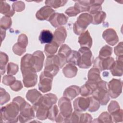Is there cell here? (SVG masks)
Here are the masks:
<instances>
[{"mask_svg": "<svg viewBox=\"0 0 123 123\" xmlns=\"http://www.w3.org/2000/svg\"><path fill=\"white\" fill-rule=\"evenodd\" d=\"M20 108L15 102L10 103L1 109V119L6 122H17L18 119V113Z\"/></svg>", "mask_w": 123, "mask_h": 123, "instance_id": "6da1fadb", "label": "cell"}, {"mask_svg": "<svg viewBox=\"0 0 123 123\" xmlns=\"http://www.w3.org/2000/svg\"><path fill=\"white\" fill-rule=\"evenodd\" d=\"M107 84L106 82L102 80L98 82L97 89L92 94L93 97L102 105H106L110 100Z\"/></svg>", "mask_w": 123, "mask_h": 123, "instance_id": "7a4b0ae2", "label": "cell"}, {"mask_svg": "<svg viewBox=\"0 0 123 123\" xmlns=\"http://www.w3.org/2000/svg\"><path fill=\"white\" fill-rule=\"evenodd\" d=\"M92 21L93 18L91 15L87 13L81 14L74 25V32L77 35H79L85 31L88 25L92 23Z\"/></svg>", "mask_w": 123, "mask_h": 123, "instance_id": "3957f363", "label": "cell"}, {"mask_svg": "<svg viewBox=\"0 0 123 123\" xmlns=\"http://www.w3.org/2000/svg\"><path fill=\"white\" fill-rule=\"evenodd\" d=\"M80 57L77 65L81 68H88L92 63V54L89 48L81 47L78 51Z\"/></svg>", "mask_w": 123, "mask_h": 123, "instance_id": "277c9868", "label": "cell"}, {"mask_svg": "<svg viewBox=\"0 0 123 123\" xmlns=\"http://www.w3.org/2000/svg\"><path fill=\"white\" fill-rule=\"evenodd\" d=\"M53 77L51 74L45 71L41 74L38 86L41 92L45 93L51 90Z\"/></svg>", "mask_w": 123, "mask_h": 123, "instance_id": "5b68a950", "label": "cell"}, {"mask_svg": "<svg viewBox=\"0 0 123 123\" xmlns=\"http://www.w3.org/2000/svg\"><path fill=\"white\" fill-rule=\"evenodd\" d=\"M20 111L18 119L21 123L28 122L35 117V113L33 107L26 102L20 108Z\"/></svg>", "mask_w": 123, "mask_h": 123, "instance_id": "8992f818", "label": "cell"}, {"mask_svg": "<svg viewBox=\"0 0 123 123\" xmlns=\"http://www.w3.org/2000/svg\"><path fill=\"white\" fill-rule=\"evenodd\" d=\"M108 93L111 98L118 97L122 92V82L121 80L112 79L108 84Z\"/></svg>", "mask_w": 123, "mask_h": 123, "instance_id": "52a82bcc", "label": "cell"}, {"mask_svg": "<svg viewBox=\"0 0 123 123\" xmlns=\"http://www.w3.org/2000/svg\"><path fill=\"white\" fill-rule=\"evenodd\" d=\"M58 105L61 111L60 113L65 120L71 115L72 112V108L70 99L63 97L60 99Z\"/></svg>", "mask_w": 123, "mask_h": 123, "instance_id": "ba28073f", "label": "cell"}, {"mask_svg": "<svg viewBox=\"0 0 123 123\" xmlns=\"http://www.w3.org/2000/svg\"><path fill=\"white\" fill-rule=\"evenodd\" d=\"M115 61L112 57L101 59L98 57L94 61V67L98 68L100 71L111 69Z\"/></svg>", "mask_w": 123, "mask_h": 123, "instance_id": "9c48e42d", "label": "cell"}, {"mask_svg": "<svg viewBox=\"0 0 123 123\" xmlns=\"http://www.w3.org/2000/svg\"><path fill=\"white\" fill-rule=\"evenodd\" d=\"M44 54L41 51H37L31 55L30 62L32 67L37 72L40 71L43 66Z\"/></svg>", "mask_w": 123, "mask_h": 123, "instance_id": "30bf717a", "label": "cell"}, {"mask_svg": "<svg viewBox=\"0 0 123 123\" xmlns=\"http://www.w3.org/2000/svg\"><path fill=\"white\" fill-rule=\"evenodd\" d=\"M90 104V98H84L78 97L76 98L73 102L74 110L75 111L80 112L85 111L88 108Z\"/></svg>", "mask_w": 123, "mask_h": 123, "instance_id": "8fae6325", "label": "cell"}, {"mask_svg": "<svg viewBox=\"0 0 123 123\" xmlns=\"http://www.w3.org/2000/svg\"><path fill=\"white\" fill-rule=\"evenodd\" d=\"M68 20V17L63 13H54L48 20L55 27H60L65 25Z\"/></svg>", "mask_w": 123, "mask_h": 123, "instance_id": "7c38bea8", "label": "cell"}, {"mask_svg": "<svg viewBox=\"0 0 123 123\" xmlns=\"http://www.w3.org/2000/svg\"><path fill=\"white\" fill-rule=\"evenodd\" d=\"M103 37L109 45L113 46L118 42V37L115 31L111 28H109L103 33Z\"/></svg>", "mask_w": 123, "mask_h": 123, "instance_id": "4fadbf2b", "label": "cell"}, {"mask_svg": "<svg viewBox=\"0 0 123 123\" xmlns=\"http://www.w3.org/2000/svg\"><path fill=\"white\" fill-rule=\"evenodd\" d=\"M57 101V98L56 95L50 93L42 96L37 103L41 104L49 109L53 104L56 103Z\"/></svg>", "mask_w": 123, "mask_h": 123, "instance_id": "5bb4252c", "label": "cell"}, {"mask_svg": "<svg viewBox=\"0 0 123 123\" xmlns=\"http://www.w3.org/2000/svg\"><path fill=\"white\" fill-rule=\"evenodd\" d=\"M55 11L50 7L47 6L42 7L36 13V17L40 20H48Z\"/></svg>", "mask_w": 123, "mask_h": 123, "instance_id": "9a60e30c", "label": "cell"}, {"mask_svg": "<svg viewBox=\"0 0 123 123\" xmlns=\"http://www.w3.org/2000/svg\"><path fill=\"white\" fill-rule=\"evenodd\" d=\"M66 29L63 27H60L57 29L54 33V42L56 43L59 46L62 44L66 37Z\"/></svg>", "mask_w": 123, "mask_h": 123, "instance_id": "2e32d148", "label": "cell"}, {"mask_svg": "<svg viewBox=\"0 0 123 123\" xmlns=\"http://www.w3.org/2000/svg\"><path fill=\"white\" fill-rule=\"evenodd\" d=\"M113 76H122L123 74V56H119L110 69Z\"/></svg>", "mask_w": 123, "mask_h": 123, "instance_id": "e0dca14e", "label": "cell"}, {"mask_svg": "<svg viewBox=\"0 0 123 123\" xmlns=\"http://www.w3.org/2000/svg\"><path fill=\"white\" fill-rule=\"evenodd\" d=\"M78 42L82 47H86L89 49L91 48L92 44V40L88 30L80 34L79 37Z\"/></svg>", "mask_w": 123, "mask_h": 123, "instance_id": "ac0fdd59", "label": "cell"}, {"mask_svg": "<svg viewBox=\"0 0 123 123\" xmlns=\"http://www.w3.org/2000/svg\"><path fill=\"white\" fill-rule=\"evenodd\" d=\"M80 93V88L76 86H72L66 89L63 93V96L70 100L78 96Z\"/></svg>", "mask_w": 123, "mask_h": 123, "instance_id": "d6986e66", "label": "cell"}, {"mask_svg": "<svg viewBox=\"0 0 123 123\" xmlns=\"http://www.w3.org/2000/svg\"><path fill=\"white\" fill-rule=\"evenodd\" d=\"M37 75L36 73L29 74L23 76V82L25 87H32L37 82Z\"/></svg>", "mask_w": 123, "mask_h": 123, "instance_id": "ffe728a7", "label": "cell"}, {"mask_svg": "<svg viewBox=\"0 0 123 123\" xmlns=\"http://www.w3.org/2000/svg\"><path fill=\"white\" fill-rule=\"evenodd\" d=\"M53 35L49 30H43L40 32L39 40L41 43H50L53 39Z\"/></svg>", "mask_w": 123, "mask_h": 123, "instance_id": "44dd1931", "label": "cell"}, {"mask_svg": "<svg viewBox=\"0 0 123 123\" xmlns=\"http://www.w3.org/2000/svg\"><path fill=\"white\" fill-rule=\"evenodd\" d=\"M64 75L68 78H72L75 76L77 72V68L73 64H68L62 70Z\"/></svg>", "mask_w": 123, "mask_h": 123, "instance_id": "7402d4cb", "label": "cell"}, {"mask_svg": "<svg viewBox=\"0 0 123 123\" xmlns=\"http://www.w3.org/2000/svg\"><path fill=\"white\" fill-rule=\"evenodd\" d=\"M41 97V94L36 89L29 90L26 95V98L33 104L36 103Z\"/></svg>", "mask_w": 123, "mask_h": 123, "instance_id": "603a6c76", "label": "cell"}, {"mask_svg": "<svg viewBox=\"0 0 123 123\" xmlns=\"http://www.w3.org/2000/svg\"><path fill=\"white\" fill-rule=\"evenodd\" d=\"M88 80L95 82H98L102 80L100 76V71L98 68L94 67L89 71Z\"/></svg>", "mask_w": 123, "mask_h": 123, "instance_id": "cb8c5ba5", "label": "cell"}, {"mask_svg": "<svg viewBox=\"0 0 123 123\" xmlns=\"http://www.w3.org/2000/svg\"><path fill=\"white\" fill-rule=\"evenodd\" d=\"M58 47L59 45L53 41L50 43L46 45L44 52L48 57L52 56L56 52Z\"/></svg>", "mask_w": 123, "mask_h": 123, "instance_id": "d4e9b609", "label": "cell"}, {"mask_svg": "<svg viewBox=\"0 0 123 123\" xmlns=\"http://www.w3.org/2000/svg\"><path fill=\"white\" fill-rule=\"evenodd\" d=\"M90 7V1H77L75 4L74 8L80 12L89 11Z\"/></svg>", "mask_w": 123, "mask_h": 123, "instance_id": "484cf974", "label": "cell"}, {"mask_svg": "<svg viewBox=\"0 0 123 123\" xmlns=\"http://www.w3.org/2000/svg\"><path fill=\"white\" fill-rule=\"evenodd\" d=\"M80 55L78 51L72 50L71 54L67 58L66 62L74 65H77Z\"/></svg>", "mask_w": 123, "mask_h": 123, "instance_id": "4316f807", "label": "cell"}, {"mask_svg": "<svg viewBox=\"0 0 123 123\" xmlns=\"http://www.w3.org/2000/svg\"><path fill=\"white\" fill-rule=\"evenodd\" d=\"M92 16L93 18L92 23L93 24H99L105 19L106 13L104 12L101 11L95 14L92 15Z\"/></svg>", "mask_w": 123, "mask_h": 123, "instance_id": "83f0119b", "label": "cell"}, {"mask_svg": "<svg viewBox=\"0 0 123 123\" xmlns=\"http://www.w3.org/2000/svg\"><path fill=\"white\" fill-rule=\"evenodd\" d=\"M112 53V48L111 47L105 45L99 51V58L101 59H105L109 57Z\"/></svg>", "mask_w": 123, "mask_h": 123, "instance_id": "f1b7e54d", "label": "cell"}, {"mask_svg": "<svg viewBox=\"0 0 123 123\" xmlns=\"http://www.w3.org/2000/svg\"><path fill=\"white\" fill-rule=\"evenodd\" d=\"M71 49L67 45L64 44L62 45L60 49L58 52V55L67 59V58L71 54Z\"/></svg>", "mask_w": 123, "mask_h": 123, "instance_id": "f546056e", "label": "cell"}, {"mask_svg": "<svg viewBox=\"0 0 123 123\" xmlns=\"http://www.w3.org/2000/svg\"><path fill=\"white\" fill-rule=\"evenodd\" d=\"M90 98V104L88 110L90 112H94L97 111L99 106L100 103L98 100H97L93 96Z\"/></svg>", "mask_w": 123, "mask_h": 123, "instance_id": "4dcf8cb0", "label": "cell"}, {"mask_svg": "<svg viewBox=\"0 0 123 123\" xmlns=\"http://www.w3.org/2000/svg\"><path fill=\"white\" fill-rule=\"evenodd\" d=\"M67 2V0H46L45 3L47 6L54 8H57L59 7L63 6Z\"/></svg>", "mask_w": 123, "mask_h": 123, "instance_id": "1f68e13d", "label": "cell"}, {"mask_svg": "<svg viewBox=\"0 0 123 123\" xmlns=\"http://www.w3.org/2000/svg\"><path fill=\"white\" fill-rule=\"evenodd\" d=\"M58 109L57 108V106L56 105L52 106L49 110L48 113V118L51 120L54 121L56 120L57 117L58 116Z\"/></svg>", "mask_w": 123, "mask_h": 123, "instance_id": "d6a6232c", "label": "cell"}, {"mask_svg": "<svg viewBox=\"0 0 123 123\" xmlns=\"http://www.w3.org/2000/svg\"><path fill=\"white\" fill-rule=\"evenodd\" d=\"M94 91L86 83L80 88V93L83 97H87L93 94Z\"/></svg>", "mask_w": 123, "mask_h": 123, "instance_id": "836d02e7", "label": "cell"}, {"mask_svg": "<svg viewBox=\"0 0 123 123\" xmlns=\"http://www.w3.org/2000/svg\"><path fill=\"white\" fill-rule=\"evenodd\" d=\"M111 117L112 122H120L123 121V111L122 110H119L118 111L111 113Z\"/></svg>", "mask_w": 123, "mask_h": 123, "instance_id": "e575fe53", "label": "cell"}, {"mask_svg": "<svg viewBox=\"0 0 123 123\" xmlns=\"http://www.w3.org/2000/svg\"><path fill=\"white\" fill-rule=\"evenodd\" d=\"M98 122L101 123H111L112 122L111 116L107 112H102L97 119Z\"/></svg>", "mask_w": 123, "mask_h": 123, "instance_id": "d590c367", "label": "cell"}, {"mask_svg": "<svg viewBox=\"0 0 123 123\" xmlns=\"http://www.w3.org/2000/svg\"><path fill=\"white\" fill-rule=\"evenodd\" d=\"M4 6V8H1L0 12L1 13L5 14L7 16H12L14 14V12L12 10H11V7L10 5L6 3H3V4L1 3Z\"/></svg>", "mask_w": 123, "mask_h": 123, "instance_id": "8d00e7d4", "label": "cell"}, {"mask_svg": "<svg viewBox=\"0 0 123 123\" xmlns=\"http://www.w3.org/2000/svg\"><path fill=\"white\" fill-rule=\"evenodd\" d=\"M12 25V21L11 18L7 16H4L1 18L0 26L4 29L9 28Z\"/></svg>", "mask_w": 123, "mask_h": 123, "instance_id": "74e56055", "label": "cell"}, {"mask_svg": "<svg viewBox=\"0 0 123 123\" xmlns=\"http://www.w3.org/2000/svg\"><path fill=\"white\" fill-rule=\"evenodd\" d=\"M18 70L17 64L10 62L7 66V74L9 75H14L16 74Z\"/></svg>", "mask_w": 123, "mask_h": 123, "instance_id": "f35d334b", "label": "cell"}, {"mask_svg": "<svg viewBox=\"0 0 123 123\" xmlns=\"http://www.w3.org/2000/svg\"><path fill=\"white\" fill-rule=\"evenodd\" d=\"M120 106L119 105L117 102L115 101H112L108 106V111L111 114L112 113L119 110H120Z\"/></svg>", "mask_w": 123, "mask_h": 123, "instance_id": "ab89813d", "label": "cell"}, {"mask_svg": "<svg viewBox=\"0 0 123 123\" xmlns=\"http://www.w3.org/2000/svg\"><path fill=\"white\" fill-rule=\"evenodd\" d=\"M0 68L1 72L2 71V69L5 70V66L8 61V57L7 55L2 52L0 53Z\"/></svg>", "mask_w": 123, "mask_h": 123, "instance_id": "60d3db41", "label": "cell"}, {"mask_svg": "<svg viewBox=\"0 0 123 123\" xmlns=\"http://www.w3.org/2000/svg\"><path fill=\"white\" fill-rule=\"evenodd\" d=\"M13 51L16 54L21 55L25 51V48L22 47L17 43L13 46Z\"/></svg>", "mask_w": 123, "mask_h": 123, "instance_id": "b9f144b4", "label": "cell"}, {"mask_svg": "<svg viewBox=\"0 0 123 123\" xmlns=\"http://www.w3.org/2000/svg\"><path fill=\"white\" fill-rule=\"evenodd\" d=\"M20 46L26 48L27 45V37L25 34H21L18 37L17 42Z\"/></svg>", "mask_w": 123, "mask_h": 123, "instance_id": "7bdbcfd3", "label": "cell"}, {"mask_svg": "<svg viewBox=\"0 0 123 123\" xmlns=\"http://www.w3.org/2000/svg\"><path fill=\"white\" fill-rule=\"evenodd\" d=\"M16 80L15 77L11 75H5L3 78V83L6 85L11 86Z\"/></svg>", "mask_w": 123, "mask_h": 123, "instance_id": "ee69618b", "label": "cell"}, {"mask_svg": "<svg viewBox=\"0 0 123 123\" xmlns=\"http://www.w3.org/2000/svg\"><path fill=\"white\" fill-rule=\"evenodd\" d=\"M13 9L17 12H21L25 8V3L22 1H17L12 5Z\"/></svg>", "mask_w": 123, "mask_h": 123, "instance_id": "f6af8a7d", "label": "cell"}, {"mask_svg": "<svg viewBox=\"0 0 123 123\" xmlns=\"http://www.w3.org/2000/svg\"><path fill=\"white\" fill-rule=\"evenodd\" d=\"M79 122H85V123H90L92 121V117L90 114L88 113L82 114L80 115Z\"/></svg>", "mask_w": 123, "mask_h": 123, "instance_id": "bcb514c9", "label": "cell"}, {"mask_svg": "<svg viewBox=\"0 0 123 123\" xmlns=\"http://www.w3.org/2000/svg\"><path fill=\"white\" fill-rule=\"evenodd\" d=\"M10 87L12 90L15 91H18L22 89L23 86L21 81L15 80L14 83L10 86Z\"/></svg>", "mask_w": 123, "mask_h": 123, "instance_id": "7dc6e473", "label": "cell"}, {"mask_svg": "<svg viewBox=\"0 0 123 123\" xmlns=\"http://www.w3.org/2000/svg\"><path fill=\"white\" fill-rule=\"evenodd\" d=\"M114 52L115 54L119 56H123V43L121 42L116 47L114 48Z\"/></svg>", "mask_w": 123, "mask_h": 123, "instance_id": "c3c4849f", "label": "cell"}, {"mask_svg": "<svg viewBox=\"0 0 123 123\" xmlns=\"http://www.w3.org/2000/svg\"><path fill=\"white\" fill-rule=\"evenodd\" d=\"M65 13L69 16H73L78 14L79 12L74 7H70L66 11Z\"/></svg>", "mask_w": 123, "mask_h": 123, "instance_id": "681fc988", "label": "cell"}]
</instances>
